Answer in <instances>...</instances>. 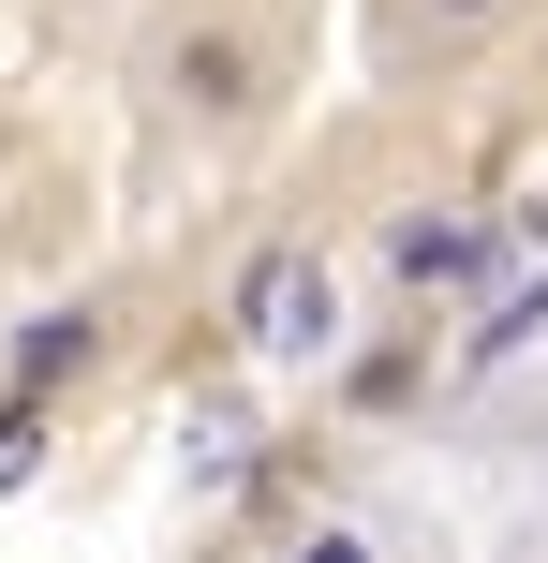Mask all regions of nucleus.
Here are the masks:
<instances>
[{
    "mask_svg": "<svg viewBox=\"0 0 548 563\" xmlns=\"http://www.w3.org/2000/svg\"><path fill=\"white\" fill-rule=\"evenodd\" d=\"M237 341H253L267 371H312V356H342V267H326L312 238H267V253L237 267Z\"/></svg>",
    "mask_w": 548,
    "mask_h": 563,
    "instance_id": "1",
    "label": "nucleus"
},
{
    "mask_svg": "<svg viewBox=\"0 0 548 563\" xmlns=\"http://www.w3.org/2000/svg\"><path fill=\"white\" fill-rule=\"evenodd\" d=\"M89 356H104V311H45V327L15 341V400H45L59 371H89Z\"/></svg>",
    "mask_w": 548,
    "mask_h": 563,
    "instance_id": "4",
    "label": "nucleus"
},
{
    "mask_svg": "<svg viewBox=\"0 0 548 563\" xmlns=\"http://www.w3.org/2000/svg\"><path fill=\"white\" fill-rule=\"evenodd\" d=\"M504 15V0H430V30H490Z\"/></svg>",
    "mask_w": 548,
    "mask_h": 563,
    "instance_id": "6",
    "label": "nucleus"
},
{
    "mask_svg": "<svg viewBox=\"0 0 548 563\" xmlns=\"http://www.w3.org/2000/svg\"><path fill=\"white\" fill-rule=\"evenodd\" d=\"M385 267H401L415 297H460V282L490 267V223H385Z\"/></svg>",
    "mask_w": 548,
    "mask_h": 563,
    "instance_id": "3",
    "label": "nucleus"
},
{
    "mask_svg": "<svg viewBox=\"0 0 548 563\" xmlns=\"http://www.w3.org/2000/svg\"><path fill=\"white\" fill-rule=\"evenodd\" d=\"M164 104H178V119H253V104H267V45H253L237 15L164 30Z\"/></svg>",
    "mask_w": 548,
    "mask_h": 563,
    "instance_id": "2",
    "label": "nucleus"
},
{
    "mask_svg": "<svg viewBox=\"0 0 548 563\" xmlns=\"http://www.w3.org/2000/svg\"><path fill=\"white\" fill-rule=\"evenodd\" d=\"M30 460H45V400H0V489H30Z\"/></svg>",
    "mask_w": 548,
    "mask_h": 563,
    "instance_id": "5",
    "label": "nucleus"
}]
</instances>
